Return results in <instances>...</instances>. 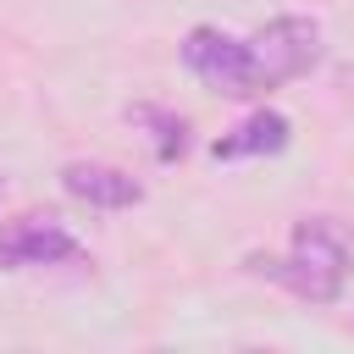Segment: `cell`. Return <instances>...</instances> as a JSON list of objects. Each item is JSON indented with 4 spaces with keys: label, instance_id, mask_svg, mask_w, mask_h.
I'll return each mask as SVG.
<instances>
[{
    "label": "cell",
    "instance_id": "6da1fadb",
    "mask_svg": "<svg viewBox=\"0 0 354 354\" xmlns=\"http://www.w3.org/2000/svg\"><path fill=\"white\" fill-rule=\"evenodd\" d=\"M243 266L254 277H271L304 304H332L354 266V232L332 216H304L288 238V254H249Z\"/></svg>",
    "mask_w": 354,
    "mask_h": 354
},
{
    "label": "cell",
    "instance_id": "7a4b0ae2",
    "mask_svg": "<svg viewBox=\"0 0 354 354\" xmlns=\"http://www.w3.org/2000/svg\"><path fill=\"white\" fill-rule=\"evenodd\" d=\"M249 55H254V83L277 88L321 61V28L310 17H277L249 39Z\"/></svg>",
    "mask_w": 354,
    "mask_h": 354
},
{
    "label": "cell",
    "instance_id": "3957f363",
    "mask_svg": "<svg viewBox=\"0 0 354 354\" xmlns=\"http://www.w3.org/2000/svg\"><path fill=\"white\" fill-rule=\"evenodd\" d=\"M183 61H188V72H194L205 88H216V94H232V100L260 94L249 44H238V39L221 33V28H194V33L183 39Z\"/></svg>",
    "mask_w": 354,
    "mask_h": 354
},
{
    "label": "cell",
    "instance_id": "277c9868",
    "mask_svg": "<svg viewBox=\"0 0 354 354\" xmlns=\"http://www.w3.org/2000/svg\"><path fill=\"white\" fill-rule=\"evenodd\" d=\"M77 238L55 221V216H22L0 232V266L6 271H28V266H55V260H77Z\"/></svg>",
    "mask_w": 354,
    "mask_h": 354
},
{
    "label": "cell",
    "instance_id": "5b68a950",
    "mask_svg": "<svg viewBox=\"0 0 354 354\" xmlns=\"http://www.w3.org/2000/svg\"><path fill=\"white\" fill-rule=\"evenodd\" d=\"M61 188L72 199L94 205V210H127V205L144 199L138 177H127L122 166H105V160H72V166H61Z\"/></svg>",
    "mask_w": 354,
    "mask_h": 354
},
{
    "label": "cell",
    "instance_id": "8992f818",
    "mask_svg": "<svg viewBox=\"0 0 354 354\" xmlns=\"http://www.w3.org/2000/svg\"><path fill=\"white\" fill-rule=\"evenodd\" d=\"M288 133H293V127H288V116H282V111H254V116H249L243 127H232L227 138H216V144H210V155H216V160L277 155V149L288 144Z\"/></svg>",
    "mask_w": 354,
    "mask_h": 354
},
{
    "label": "cell",
    "instance_id": "52a82bcc",
    "mask_svg": "<svg viewBox=\"0 0 354 354\" xmlns=\"http://www.w3.org/2000/svg\"><path fill=\"white\" fill-rule=\"evenodd\" d=\"M127 116H133L138 127H155V155H160V160L183 155V144H188V122H183V116H171V111H160V105H133Z\"/></svg>",
    "mask_w": 354,
    "mask_h": 354
},
{
    "label": "cell",
    "instance_id": "ba28073f",
    "mask_svg": "<svg viewBox=\"0 0 354 354\" xmlns=\"http://www.w3.org/2000/svg\"><path fill=\"white\" fill-rule=\"evenodd\" d=\"M0 199H6V177H0Z\"/></svg>",
    "mask_w": 354,
    "mask_h": 354
}]
</instances>
